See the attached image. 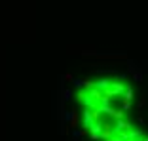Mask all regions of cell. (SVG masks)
<instances>
[{
	"label": "cell",
	"mask_w": 148,
	"mask_h": 141,
	"mask_svg": "<svg viewBox=\"0 0 148 141\" xmlns=\"http://www.w3.org/2000/svg\"><path fill=\"white\" fill-rule=\"evenodd\" d=\"M110 88L114 90V93H116V97H120L122 99L123 97V92H125V82H122V80H112V84H110Z\"/></svg>",
	"instance_id": "cell-1"
},
{
	"label": "cell",
	"mask_w": 148,
	"mask_h": 141,
	"mask_svg": "<svg viewBox=\"0 0 148 141\" xmlns=\"http://www.w3.org/2000/svg\"><path fill=\"white\" fill-rule=\"evenodd\" d=\"M63 78H65L66 82H72V80H74V75H72V73H65V76H63Z\"/></svg>",
	"instance_id": "cell-12"
},
{
	"label": "cell",
	"mask_w": 148,
	"mask_h": 141,
	"mask_svg": "<svg viewBox=\"0 0 148 141\" xmlns=\"http://www.w3.org/2000/svg\"><path fill=\"white\" fill-rule=\"evenodd\" d=\"M86 97H87V90L86 88H80L78 92H76V101H78V103H84Z\"/></svg>",
	"instance_id": "cell-6"
},
{
	"label": "cell",
	"mask_w": 148,
	"mask_h": 141,
	"mask_svg": "<svg viewBox=\"0 0 148 141\" xmlns=\"http://www.w3.org/2000/svg\"><path fill=\"white\" fill-rule=\"evenodd\" d=\"M110 118H114V120H122V118H125V111L120 107V109H114L112 111V115H110Z\"/></svg>",
	"instance_id": "cell-4"
},
{
	"label": "cell",
	"mask_w": 148,
	"mask_h": 141,
	"mask_svg": "<svg viewBox=\"0 0 148 141\" xmlns=\"http://www.w3.org/2000/svg\"><path fill=\"white\" fill-rule=\"evenodd\" d=\"M70 97H72V92L66 90V88H61V99H63V101H69Z\"/></svg>",
	"instance_id": "cell-8"
},
{
	"label": "cell",
	"mask_w": 148,
	"mask_h": 141,
	"mask_svg": "<svg viewBox=\"0 0 148 141\" xmlns=\"http://www.w3.org/2000/svg\"><path fill=\"white\" fill-rule=\"evenodd\" d=\"M89 139H91V141H99L101 139V133H89Z\"/></svg>",
	"instance_id": "cell-13"
},
{
	"label": "cell",
	"mask_w": 148,
	"mask_h": 141,
	"mask_svg": "<svg viewBox=\"0 0 148 141\" xmlns=\"http://www.w3.org/2000/svg\"><path fill=\"white\" fill-rule=\"evenodd\" d=\"M133 78H135V80H137V82H140V80H143V73H140V70H139V69H137V70H135V73H133Z\"/></svg>",
	"instance_id": "cell-10"
},
{
	"label": "cell",
	"mask_w": 148,
	"mask_h": 141,
	"mask_svg": "<svg viewBox=\"0 0 148 141\" xmlns=\"http://www.w3.org/2000/svg\"><path fill=\"white\" fill-rule=\"evenodd\" d=\"M127 70H129V73H135V70H137V65L133 61H129V63H127Z\"/></svg>",
	"instance_id": "cell-11"
},
{
	"label": "cell",
	"mask_w": 148,
	"mask_h": 141,
	"mask_svg": "<svg viewBox=\"0 0 148 141\" xmlns=\"http://www.w3.org/2000/svg\"><path fill=\"white\" fill-rule=\"evenodd\" d=\"M133 126H131L129 120L122 118V120H116V126H114V130H116V133H122V132H127V130H131Z\"/></svg>",
	"instance_id": "cell-2"
},
{
	"label": "cell",
	"mask_w": 148,
	"mask_h": 141,
	"mask_svg": "<svg viewBox=\"0 0 148 141\" xmlns=\"http://www.w3.org/2000/svg\"><path fill=\"white\" fill-rule=\"evenodd\" d=\"M144 105H146V99H144V97H140V99H139V109H140V107H144Z\"/></svg>",
	"instance_id": "cell-14"
},
{
	"label": "cell",
	"mask_w": 148,
	"mask_h": 141,
	"mask_svg": "<svg viewBox=\"0 0 148 141\" xmlns=\"http://www.w3.org/2000/svg\"><path fill=\"white\" fill-rule=\"evenodd\" d=\"M78 124H80V115H78V111L72 109L70 111V116H69V128L76 130L78 128Z\"/></svg>",
	"instance_id": "cell-3"
},
{
	"label": "cell",
	"mask_w": 148,
	"mask_h": 141,
	"mask_svg": "<svg viewBox=\"0 0 148 141\" xmlns=\"http://www.w3.org/2000/svg\"><path fill=\"white\" fill-rule=\"evenodd\" d=\"M122 99H131V101L135 99V93H133V88H131V86H127V88H125V92H123V97H122Z\"/></svg>",
	"instance_id": "cell-7"
},
{
	"label": "cell",
	"mask_w": 148,
	"mask_h": 141,
	"mask_svg": "<svg viewBox=\"0 0 148 141\" xmlns=\"http://www.w3.org/2000/svg\"><path fill=\"white\" fill-rule=\"evenodd\" d=\"M122 109L123 111H131V99H122Z\"/></svg>",
	"instance_id": "cell-9"
},
{
	"label": "cell",
	"mask_w": 148,
	"mask_h": 141,
	"mask_svg": "<svg viewBox=\"0 0 148 141\" xmlns=\"http://www.w3.org/2000/svg\"><path fill=\"white\" fill-rule=\"evenodd\" d=\"M110 84H112V80H108V78H101V80H97V88L106 90V88H110Z\"/></svg>",
	"instance_id": "cell-5"
}]
</instances>
